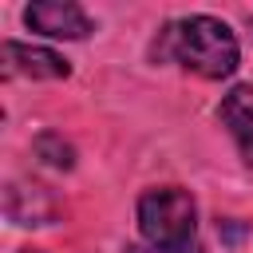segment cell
I'll use <instances>...</instances> for the list:
<instances>
[{"mask_svg": "<svg viewBox=\"0 0 253 253\" xmlns=\"http://www.w3.org/2000/svg\"><path fill=\"white\" fill-rule=\"evenodd\" d=\"M150 55L154 59H174V63H182L186 71H194L202 79H229L237 71V63H241L237 36L217 16H182V20H170L158 32Z\"/></svg>", "mask_w": 253, "mask_h": 253, "instance_id": "1", "label": "cell"}, {"mask_svg": "<svg viewBox=\"0 0 253 253\" xmlns=\"http://www.w3.org/2000/svg\"><path fill=\"white\" fill-rule=\"evenodd\" d=\"M138 229L158 253H202L198 206L182 186H158L138 198Z\"/></svg>", "mask_w": 253, "mask_h": 253, "instance_id": "2", "label": "cell"}, {"mask_svg": "<svg viewBox=\"0 0 253 253\" xmlns=\"http://www.w3.org/2000/svg\"><path fill=\"white\" fill-rule=\"evenodd\" d=\"M24 24L40 36H51V40H83L95 32L91 16L71 4V0H40V4H28L24 12Z\"/></svg>", "mask_w": 253, "mask_h": 253, "instance_id": "3", "label": "cell"}, {"mask_svg": "<svg viewBox=\"0 0 253 253\" xmlns=\"http://www.w3.org/2000/svg\"><path fill=\"white\" fill-rule=\"evenodd\" d=\"M4 75H28V79H67L71 63L51 47H32L20 40L4 43Z\"/></svg>", "mask_w": 253, "mask_h": 253, "instance_id": "4", "label": "cell"}, {"mask_svg": "<svg viewBox=\"0 0 253 253\" xmlns=\"http://www.w3.org/2000/svg\"><path fill=\"white\" fill-rule=\"evenodd\" d=\"M4 210L16 225H47L59 217V202L43 190V186H28V182H12L4 194Z\"/></svg>", "mask_w": 253, "mask_h": 253, "instance_id": "5", "label": "cell"}, {"mask_svg": "<svg viewBox=\"0 0 253 253\" xmlns=\"http://www.w3.org/2000/svg\"><path fill=\"white\" fill-rule=\"evenodd\" d=\"M217 119L225 123V130L233 134L241 158L253 166V87L249 83H237L221 95V107H217Z\"/></svg>", "mask_w": 253, "mask_h": 253, "instance_id": "6", "label": "cell"}, {"mask_svg": "<svg viewBox=\"0 0 253 253\" xmlns=\"http://www.w3.org/2000/svg\"><path fill=\"white\" fill-rule=\"evenodd\" d=\"M36 154L55 170H71L75 166V150L63 142V134H40L36 138Z\"/></svg>", "mask_w": 253, "mask_h": 253, "instance_id": "7", "label": "cell"}, {"mask_svg": "<svg viewBox=\"0 0 253 253\" xmlns=\"http://www.w3.org/2000/svg\"><path fill=\"white\" fill-rule=\"evenodd\" d=\"M20 253H43V249H20Z\"/></svg>", "mask_w": 253, "mask_h": 253, "instance_id": "8", "label": "cell"}]
</instances>
